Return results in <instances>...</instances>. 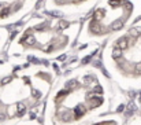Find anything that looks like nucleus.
<instances>
[{
	"label": "nucleus",
	"mask_w": 141,
	"mask_h": 125,
	"mask_svg": "<svg viewBox=\"0 0 141 125\" xmlns=\"http://www.w3.org/2000/svg\"><path fill=\"white\" fill-rule=\"evenodd\" d=\"M81 22L36 11L22 22L4 50V59L14 66L55 65L59 70L70 58Z\"/></svg>",
	"instance_id": "obj_2"
},
{
	"label": "nucleus",
	"mask_w": 141,
	"mask_h": 125,
	"mask_svg": "<svg viewBox=\"0 0 141 125\" xmlns=\"http://www.w3.org/2000/svg\"><path fill=\"white\" fill-rule=\"evenodd\" d=\"M100 67L125 95L141 94V18L100 48Z\"/></svg>",
	"instance_id": "obj_5"
},
{
	"label": "nucleus",
	"mask_w": 141,
	"mask_h": 125,
	"mask_svg": "<svg viewBox=\"0 0 141 125\" xmlns=\"http://www.w3.org/2000/svg\"><path fill=\"white\" fill-rule=\"evenodd\" d=\"M97 3L99 0H43L37 11L81 22Z\"/></svg>",
	"instance_id": "obj_6"
},
{
	"label": "nucleus",
	"mask_w": 141,
	"mask_h": 125,
	"mask_svg": "<svg viewBox=\"0 0 141 125\" xmlns=\"http://www.w3.org/2000/svg\"><path fill=\"white\" fill-rule=\"evenodd\" d=\"M123 125H141V113L133 114L130 118H126Z\"/></svg>",
	"instance_id": "obj_10"
},
{
	"label": "nucleus",
	"mask_w": 141,
	"mask_h": 125,
	"mask_svg": "<svg viewBox=\"0 0 141 125\" xmlns=\"http://www.w3.org/2000/svg\"><path fill=\"white\" fill-rule=\"evenodd\" d=\"M128 107L119 91L95 61L63 69L41 111V125H85L100 115Z\"/></svg>",
	"instance_id": "obj_1"
},
{
	"label": "nucleus",
	"mask_w": 141,
	"mask_h": 125,
	"mask_svg": "<svg viewBox=\"0 0 141 125\" xmlns=\"http://www.w3.org/2000/svg\"><path fill=\"white\" fill-rule=\"evenodd\" d=\"M59 67L48 63L10 65L0 73V122H14L41 115L44 102Z\"/></svg>",
	"instance_id": "obj_3"
},
{
	"label": "nucleus",
	"mask_w": 141,
	"mask_h": 125,
	"mask_svg": "<svg viewBox=\"0 0 141 125\" xmlns=\"http://www.w3.org/2000/svg\"><path fill=\"white\" fill-rule=\"evenodd\" d=\"M43 0H0V28L21 25L34 14Z\"/></svg>",
	"instance_id": "obj_7"
},
{
	"label": "nucleus",
	"mask_w": 141,
	"mask_h": 125,
	"mask_svg": "<svg viewBox=\"0 0 141 125\" xmlns=\"http://www.w3.org/2000/svg\"><path fill=\"white\" fill-rule=\"evenodd\" d=\"M6 125H41V122L38 118H27V120H21V121L7 122Z\"/></svg>",
	"instance_id": "obj_9"
},
{
	"label": "nucleus",
	"mask_w": 141,
	"mask_h": 125,
	"mask_svg": "<svg viewBox=\"0 0 141 125\" xmlns=\"http://www.w3.org/2000/svg\"><path fill=\"white\" fill-rule=\"evenodd\" d=\"M141 18V0H99L81 21L80 33L70 58L60 70L85 62L100 51L108 38Z\"/></svg>",
	"instance_id": "obj_4"
},
{
	"label": "nucleus",
	"mask_w": 141,
	"mask_h": 125,
	"mask_svg": "<svg viewBox=\"0 0 141 125\" xmlns=\"http://www.w3.org/2000/svg\"><path fill=\"white\" fill-rule=\"evenodd\" d=\"M136 104H137L138 110H141V94H138V98L136 99Z\"/></svg>",
	"instance_id": "obj_11"
},
{
	"label": "nucleus",
	"mask_w": 141,
	"mask_h": 125,
	"mask_svg": "<svg viewBox=\"0 0 141 125\" xmlns=\"http://www.w3.org/2000/svg\"><path fill=\"white\" fill-rule=\"evenodd\" d=\"M126 118H128L126 111L121 110V111H112V113L100 115V117L86 122L85 125H123Z\"/></svg>",
	"instance_id": "obj_8"
}]
</instances>
